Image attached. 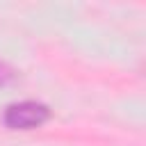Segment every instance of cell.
<instances>
[{
    "label": "cell",
    "instance_id": "obj_1",
    "mask_svg": "<svg viewBox=\"0 0 146 146\" xmlns=\"http://www.w3.org/2000/svg\"><path fill=\"white\" fill-rule=\"evenodd\" d=\"M46 121H48V107L32 100L14 103L5 112V123L14 130H32V128L43 125Z\"/></svg>",
    "mask_w": 146,
    "mask_h": 146
},
{
    "label": "cell",
    "instance_id": "obj_2",
    "mask_svg": "<svg viewBox=\"0 0 146 146\" xmlns=\"http://www.w3.org/2000/svg\"><path fill=\"white\" fill-rule=\"evenodd\" d=\"M11 80H14V71H11L7 64H2V62H0V87L9 84Z\"/></svg>",
    "mask_w": 146,
    "mask_h": 146
}]
</instances>
